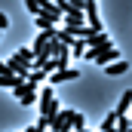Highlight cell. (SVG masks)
Masks as SVG:
<instances>
[{
	"label": "cell",
	"mask_w": 132,
	"mask_h": 132,
	"mask_svg": "<svg viewBox=\"0 0 132 132\" xmlns=\"http://www.w3.org/2000/svg\"><path fill=\"white\" fill-rule=\"evenodd\" d=\"M86 49H89V43H86V40H74L71 55H74V59H80V55H86Z\"/></svg>",
	"instance_id": "obj_12"
},
{
	"label": "cell",
	"mask_w": 132,
	"mask_h": 132,
	"mask_svg": "<svg viewBox=\"0 0 132 132\" xmlns=\"http://www.w3.org/2000/svg\"><path fill=\"white\" fill-rule=\"evenodd\" d=\"M34 126H37V132H46V129H49V117H40Z\"/></svg>",
	"instance_id": "obj_17"
},
{
	"label": "cell",
	"mask_w": 132,
	"mask_h": 132,
	"mask_svg": "<svg viewBox=\"0 0 132 132\" xmlns=\"http://www.w3.org/2000/svg\"><path fill=\"white\" fill-rule=\"evenodd\" d=\"M92 62H95V65H101V68H108V65H114V62H120V52H117L114 46H111V49H101Z\"/></svg>",
	"instance_id": "obj_8"
},
{
	"label": "cell",
	"mask_w": 132,
	"mask_h": 132,
	"mask_svg": "<svg viewBox=\"0 0 132 132\" xmlns=\"http://www.w3.org/2000/svg\"><path fill=\"white\" fill-rule=\"evenodd\" d=\"M25 83V77H19V74H0V89H19Z\"/></svg>",
	"instance_id": "obj_10"
},
{
	"label": "cell",
	"mask_w": 132,
	"mask_h": 132,
	"mask_svg": "<svg viewBox=\"0 0 132 132\" xmlns=\"http://www.w3.org/2000/svg\"><path fill=\"white\" fill-rule=\"evenodd\" d=\"M37 28H40V31H49V28H55V22H52L49 15H37Z\"/></svg>",
	"instance_id": "obj_14"
},
{
	"label": "cell",
	"mask_w": 132,
	"mask_h": 132,
	"mask_svg": "<svg viewBox=\"0 0 132 132\" xmlns=\"http://www.w3.org/2000/svg\"><path fill=\"white\" fill-rule=\"evenodd\" d=\"M74 129H77V132L86 129V117H83V114H74Z\"/></svg>",
	"instance_id": "obj_16"
},
{
	"label": "cell",
	"mask_w": 132,
	"mask_h": 132,
	"mask_svg": "<svg viewBox=\"0 0 132 132\" xmlns=\"http://www.w3.org/2000/svg\"><path fill=\"white\" fill-rule=\"evenodd\" d=\"M46 77H49V74H43V71H31L25 83H31V86H37V83H40V80H46Z\"/></svg>",
	"instance_id": "obj_15"
},
{
	"label": "cell",
	"mask_w": 132,
	"mask_h": 132,
	"mask_svg": "<svg viewBox=\"0 0 132 132\" xmlns=\"http://www.w3.org/2000/svg\"><path fill=\"white\" fill-rule=\"evenodd\" d=\"M86 3H89V0H71V6L80 9V12H86Z\"/></svg>",
	"instance_id": "obj_18"
},
{
	"label": "cell",
	"mask_w": 132,
	"mask_h": 132,
	"mask_svg": "<svg viewBox=\"0 0 132 132\" xmlns=\"http://www.w3.org/2000/svg\"><path fill=\"white\" fill-rule=\"evenodd\" d=\"M86 25L92 28L95 34H101V19H98V3H86Z\"/></svg>",
	"instance_id": "obj_6"
},
{
	"label": "cell",
	"mask_w": 132,
	"mask_h": 132,
	"mask_svg": "<svg viewBox=\"0 0 132 132\" xmlns=\"http://www.w3.org/2000/svg\"><path fill=\"white\" fill-rule=\"evenodd\" d=\"M77 77H80V71H77V68L55 71V74H49V86H55V83H68V80H77Z\"/></svg>",
	"instance_id": "obj_7"
},
{
	"label": "cell",
	"mask_w": 132,
	"mask_h": 132,
	"mask_svg": "<svg viewBox=\"0 0 132 132\" xmlns=\"http://www.w3.org/2000/svg\"><path fill=\"white\" fill-rule=\"evenodd\" d=\"M25 132H37V126H25Z\"/></svg>",
	"instance_id": "obj_21"
},
{
	"label": "cell",
	"mask_w": 132,
	"mask_h": 132,
	"mask_svg": "<svg viewBox=\"0 0 132 132\" xmlns=\"http://www.w3.org/2000/svg\"><path fill=\"white\" fill-rule=\"evenodd\" d=\"M62 108H59V98H55V92H52V86H46L43 92H40V117H55Z\"/></svg>",
	"instance_id": "obj_1"
},
{
	"label": "cell",
	"mask_w": 132,
	"mask_h": 132,
	"mask_svg": "<svg viewBox=\"0 0 132 132\" xmlns=\"http://www.w3.org/2000/svg\"><path fill=\"white\" fill-rule=\"evenodd\" d=\"M74 114H77V111H59V114L49 120V132H71L74 129Z\"/></svg>",
	"instance_id": "obj_3"
},
{
	"label": "cell",
	"mask_w": 132,
	"mask_h": 132,
	"mask_svg": "<svg viewBox=\"0 0 132 132\" xmlns=\"http://www.w3.org/2000/svg\"><path fill=\"white\" fill-rule=\"evenodd\" d=\"M132 111V89H126L120 98H117V108H114V114H117V120H123V117H129Z\"/></svg>",
	"instance_id": "obj_5"
},
{
	"label": "cell",
	"mask_w": 132,
	"mask_h": 132,
	"mask_svg": "<svg viewBox=\"0 0 132 132\" xmlns=\"http://www.w3.org/2000/svg\"><path fill=\"white\" fill-rule=\"evenodd\" d=\"M92 3H98V0H92Z\"/></svg>",
	"instance_id": "obj_23"
},
{
	"label": "cell",
	"mask_w": 132,
	"mask_h": 132,
	"mask_svg": "<svg viewBox=\"0 0 132 132\" xmlns=\"http://www.w3.org/2000/svg\"><path fill=\"white\" fill-rule=\"evenodd\" d=\"M126 71H129V62H126V59H120V62H114V65L104 68L108 77H120V74H126Z\"/></svg>",
	"instance_id": "obj_11"
},
{
	"label": "cell",
	"mask_w": 132,
	"mask_h": 132,
	"mask_svg": "<svg viewBox=\"0 0 132 132\" xmlns=\"http://www.w3.org/2000/svg\"><path fill=\"white\" fill-rule=\"evenodd\" d=\"M86 43H89V49H86V55H83V59H89V62H92V59L98 55L101 49H111V46H114V43H111V37H108L104 31H101V34H92V37H89Z\"/></svg>",
	"instance_id": "obj_2"
},
{
	"label": "cell",
	"mask_w": 132,
	"mask_h": 132,
	"mask_svg": "<svg viewBox=\"0 0 132 132\" xmlns=\"http://www.w3.org/2000/svg\"><path fill=\"white\" fill-rule=\"evenodd\" d=\"M6 65L12 68V74H19V77H25V80H28V74H31L34 68L28 65V62H22V59H19V55H12V59H9V62H6Z\"/></svg>",
	"instance_id": "obj_9"
},
{
	"label": "cell",
	"mask_w": 132,
	"mask_h": 132,
	"mask_svg": "<svg viewBox=\"0 0 132 132\" xmlns=\"http://www.w3.org/2000/svg\"><path fill=\"white\" fill-rule=\"evenodd\" d=\"M12 92H15V101H19V104H25V108L34 104V101H40V95L34 92L31 83H22V86H19V89H12Z\"/></svg>",
	"instance_id": "obj_4"
},
{
	"label": "cell",
	"mask_w": 132,
	"mask_h": 132,
	"mask_svg": "<svg viewBox=\"0 0 132 132\" xmlns=\"http://www.w3.org/2000/svg\"><path fill=\"white\" fill-rule=\"evenodd\" d=\"M25 9H28L31 15H43V3H40V0H25Z\"/></svg>",
	"instance_id": "obj_13"
},
{
	"label": "cell",
	"mask_w": 132,
	"mask_h": 132,
	"mask_svg": "<svg viewBox=\"0 0 132 132\" xmlns=\"http://www.w3.org/2000/svg\"><path fill=\"white\" fill-rule=\"evenodd\" d=\"M0 74H12V68L6 65V62H0Z\"/></svg>",
	"instance_id": "obj_20"
},
{
	"label": "cell",
	"mask_w": 132,
	"mask_h": 132,
	"mask_svg": "<svg viewBox=\"0 0 132 132\" xmlns=\"http://www.w3.org/2000/svg\"><path fill=\"white\" fill-rule=\"evenodd\" d=\"M6 25H9V19H6V12H0V31H3Z\"/></svg>",
	"instance_id": "obj_19"
},
{
	"label": "cell",
	"mask_w": 132,
	"mask_h": 132,
	"mask_svg": "<svg viewBox=\"0 0 132 132\" xmlns=\"http://www.w3.org/2000/svg\"><path fill=\"white\" fill-rule=\"evenodd\" d=\"M83 132H92V129H83Z\"/></svg>",
	"instance_id": "obj_22"
}]
</instances>
